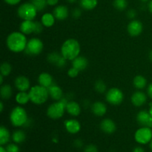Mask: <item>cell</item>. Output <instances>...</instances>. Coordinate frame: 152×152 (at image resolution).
Listing matches in <instances>:
<instances>
[{"instance_id": "cell-32", "label": "cell", "mask_w": 152, "mask_h": 152, "mask_svg": "<svg viewBox=\"0 0 152 152\" xmlns=\"http://www.w3.org/2000/svg\"><path fill=\"white\" fill-rule=\"evenodd\" d=\"M113 4L117 10L123 11L127 7L128 1L127 0H114Z\"/></svg>"}, {"instance_id": "cell-13", "label": "cell", "mask_w": 152, "mask_h": 152, "mask_svg": "<svg viewBox=\"0 0 152 152\" xmlns=\"http://www.w3.org/2000/svg\"><path fill=\"white\" fill-rule=\"evenodd\" d=\"M64 125H65V128L67 132L71 134H77L81 129V125H80V122L74 119L65 120Z\"/></svg>"}, {"instance_id": "cell-49", "label": "cell", "mask_w": 152, "mask_h": 152, "mask_svg": "<svg viewBox=\"0 0 152 152\" xmlns=\"http://www.w3.org/2000/svg\"><path fill=\"white\" fill-rule=\"evenodd\" d=\"M148 57H149V59L152 62V50H150L149 53H148Z\"/></svg>"}, {"instance_id": "cell-10", "label": "cell", "mask_w": 152, "mask_h": 152, "mask_svg": "<svg viewBox=\"0 0 152 152\" xmlns=\"http://www.w3.org/2000/svg\"><path fill=\"white\" fill-rule=\"evenodd\" d=\"M137 121L142 127H148L152 129V117L148 111L142 110L137 115Z\"/></svg>"}, {"instance_id": "cell-42", "label": "cell", "mask_w": 152, "mask_h": 152, "mask_svg": "<svg viewBox=\"0 0 152 152\" xmlns=\"http://www.w3.org/2000/svg\"><path fill=\"white\" fill-rule=\"evenodd\" d=\"M147 94H148V96L152 99V83L148 85V88H147Z\"/></svg>"}, {"instance_id": "cell-18", "label": "cell", "mask_w": 152, "mask_h": 152, "mask_svg": "<svg viewBox=\"0 0 152 152\" xmlns=\"http://www.w3.org/2000/svg\"><path fill=\"white\" fill-rule=\"evenodd\" d=\"M91 111L97 117H102L107 112V106L102 102H95L91 105Z\"/></svg>"}, {"instance_id": "cell-12", "label": "cell", "mask_w": 152, "mask_h": 152, "mask_svg": "<svg viewBox=\"0 0 152 152\" xmlns=\"http://www.w3.org/2000/svg\"><path fill=\"white\" fill-rule=\"evenodd\" d=\"M15 87L19 91H27L31 87L30 80L25 76H19L14 81Z\"/></svg>"}, {"instance_id": "cell-29", "label": "cell", "mask_w": 152, "mask_h": 152, "mask_svg": "<svg viewBox=\"0 0 152 152\" xmlns=\"http://www.w3.org/2000/svg\"><path fill=\"white\" fill-rule=\"evenodd\" d=\"M80 6L86 10H91L96 7L97 0H80Z\"/></svg>"}, {"instance_id": "cell-21", "label": "cell", "mask_w": 152, "mask_h": 152, "mask_svg": "<svg viewBox=\"0 0 152 152\" xmlns=\"http://www.w3.org/2000/svg\"><path fill=\"white\" fill-rule=\"evenodd\" d=\"M88 65V59L84 56H79L72 61V67L78 70L80 72L86 70Z\"/></svg>"}, {"instance_id": "cell-9", "label": "cell", "mask_w": 152, "mask_h": 152, "mask_svg": "<svg viewBox=\"0 0 152 152\" xmlns=\"http://www.w3.org/2000/svg\"><path fill=\"white\" fill-rule=\"evenodd\" d=\"M43 42L40 39L32 38L28 41L25 52L30 55H38L42 51Z\"/></svg>"}, {"instance_id": "cell-31", "label": "cell", "mask_w": 152, "mask_h": 152, "mask_svg": "<svg viewBox=\"0 0 152 152\" xmlns=\"http://www.w3.org/2000/svg\"><path fill=\"white\" fill-rule=\"evenodd\" d=\"M12 71V66L10 63L7 62H3L0 66V72L4 77H7Z\"/></svg>"}, {"instance_id": "cell-48", "label": "cell", "mask_w": 152, "mask_h": 152, "mask_svg": "<svg viewBox=\"0 0 152 152\" xmlns=\"http://www.w3.org/2000/svg\"><path fill=\"white\" fill-rule=\"evenodd\" d=\"M3 77H4V76L3 75H0V85L1 86H2V83H3V81H4V79H3Z\"/></svg>"}, {"instance_id": "cell-38", "label": "cell", "mask_w": 152, "mask_h": 152, "mask_svg": "<svg viewBox=\"0 0 152 152\" xmlns=\"http://www.w3.org/2000/svg\"><path fill=\"white\" fill-rule=\"evenodd\" d=\"M127 15L128 16H129V18H130V19H134V18L136 16L137 12L135 11V10H134V9H131V10H129Z\"/></svg>"}, {"instance_id": "cell-46", "label": "cell", "mask_w": 152, "mask_h": 152, "mask_svg": "<svg viewBox=\"0 0 152 152\" xmlns=\"http://www.w3.org/2000/svg\"><path fill=\"white\" fill-rule=\"evenodd\" d=\"M3 109H4V104H3V102L1 101V102H0V111L2 112Z\"/></svg>"}, {"instance_id": "cell-30", "label": "cell", "mask_w": 152, "mask_h": 152, "mask_svg": "<svg viewBox=\"0 0 152 152\" xmlns=\"http://www.w3.org/2000/svg\"><path fill=\"white\" fill-rule=\"evenodd\" d=\"M26 135L25 133L22 130H17L14 132L12 134V140L16 144H19L23 142L25 140Z\"/></svg>"}, {"instance_id": "cell-47", "label": "cell", "mask_w": 152, "mask_h": 152, "mask_svg": "<svg viewBox=\"0 0 152 152\" xmlns=\"http://www.w3.org/2000/svg\"><path fill=\"white\" fill-rule=\"evenodd\" d=\"M0 152H7V150H6V148H4L3 145H1L0 146Z\"/></svg>"}, {"instance_id": "cell-3", "label": "cell", "mask_w": 152, "mask_h": 152, "mask_svg": "<svg viewBox=\"0 0 152 152\" xmlns=\"http://www.w3.org/2000/svg\"><path fill=\"white\" fill-rule=\"evenodd\" d=\"M28 94H29L30 100L36 105L44 104L48 100L49 96L48 89L40 85L31 87Z\"/></svg>"}, {"instance_id": "cell-15", "label": "cell", "mask_w": 152, "mask_h": 152, "mask_svg": "<svg viewBox=\"0 0 152 152\" xmlns=\"http://www.w3.org/2000/svg\"><path fill=\"white\" fill-rule=\"evenodd\" d=\"M100 129L105 134H111L115 132L116 129H117V126H116L115 123L111 119H104L102 120L100 123Z\"/></svg>"}, {"instance_id": "cell-19", "label": "cell", "mask_w": 152, "mask_h": 152, "mask_svg": "<svg viewBox=\"0 0 152 152\" xmlns=\"http://www.w3.org/2000/svg\"><path fill=\"white\" fill-rule=\"evenodd\" d=\"M39 85L43 86L45 88H50L53 84V77L50 74L46 72H43L39 74L38 77Z\"/></svg>"}, {"instance_id": "cell-5", "label": "cell", "mask_w": 152, "mask_h": 152, "mask_svg": "<svg viewBox=\"0 0 152 152\" xmlns=\"http://www.w3.org/2000/svg\"><path fill=\"white\" fill-rule=\"evenodd\" d=\"M10 121L14 127H22L28 122V114L24 108L16 106L10 114Z\"/></svg>"}, {"instance_id": "cell-27", "label": "cell", "mask_w": 152, "mask_h": 152, "mask_svg": "<svg viewBox=\"0 0 152 152\" xmlns=\"http://www.w3.org/2000/svg\"><path fill=\"white\" fill-rule=\"evenodd\" d=\"M15 99L19 105H25L30 101L29 94L26 93V91H19V93L16 94Z\"/></svg>"}, {"instance_id": "cell-37", "label": "cell", "mask_w": 152, "mask_h": 152, "mask_svg": "<svg viewBox=\"0 0 152 152\" xmlns=\"http://www.w3.org/2000/svg\"><path fill=\"white\" fill-rule=\"evenodd\" d=\"M84 152H98V149L96 145H93V144H90V145H88L85 148Z\"/></svg>"}, {"instance_id": "cell-1", "label": "cell", "mask_w": 152, "mask_h": 152, "mask_svg": "<svg viewBox=\"0 0 152 152\" xmlns=\"http://www.w3.org/2000/svg\"><path fill=\"white\" fill-rule=\"evenodd\" d=\"M27 43L28 41L25 34L18 31L9 34L6 40L7 48L13 53H20L24 51L26 48Z\"/></svg>"}, {"instance_id": "cell-41", "label": "cell", "mask_w": 152, "mask_h": 152, "mask_svg": "<svg viewBox=\"0 0 152 152\" xmlns=\"http://www.w3.org/2000/svg\"><path fill=\"white\" fill-rule=\"evenodd\" d=\"M59 0H47V4L49 6H55L58 4Z\"/></svg>"}, {"instance_id": "cell-7", "label": "cell", "mask_w": 152, "mask_h": 152, "mask_svg": "<svg viewBox=\"0 0 152 152\" xmlns=\"http://www.w3.org/2000/svg\"><path fill=\"white\" fill-rule=\"evenodd\" d=\"M134 140L137 143L146 145L152 140V129L148 127H141L136 131Z\"/></svg>"}, {"instance_id": "cell-26", "label": "cell", "mask_w": 152, "mask_h": 152, "mask_svg": "<svg viewBox=\"0 0 152 152\" xmlns=\"http://www.w3.org/2000/svg\"><path fill=\"white\" fill-rule=\"evenodd\" d=\"M133 84L134 86L137 89L142 90V89L145 88L146 87L147 80L143 76L137 75L134 78Z\"/></svg>"}, {"instance_id": "cell-22", "label": "cell", "mask_w": 152, "mask_h": 152, "mask_svg": "<svg viewBox=\"0 0 152 152\" xmlns=\"http://www.w3.org/2000/svg\"><path fill=\"white\" fill-rule=\"evenodd\" d=\"M49 96L55 101H59L62 99L63 96V92L61 89L60 87H59L56 85L53 84L50 88H48Z\"/></svg>"}, {"instance_id": "cell-24", "label": "cell", "mask_w": 152, "mask_h": 152, "mask_svg": "<svg viewBox=\"0 0 152 152\" xmlns=\"http://www.w3.org/2000/svg\"><path fill=\"white\" fill-rule=\"evenodd\" d=\"M55 19H56V18L53 13H45L42 16L41 22L43 26L46 27V28H50L54 25Z\"/></svg>"}, {"instance_id": "cell-8", "label": "cell", "mask_w": 152, "mask_h": 152, "mask_svg": "<svg viewBox=\"0 0 152 152\" xmlns=\"http://www.w3.org/2000/svg\"><path fill=\"white\" fill-rule=\"evenodd\" d=\"M105 99L111 105H118L121 104L124 99V94L123 91L117 88H111L106 92Z\"/></svg>"}, {"instance_id": "cell-53", "label": "cell", "mask_w": 152, "mask_h": 152, "mask_svg": "<svg viewBox=\"0 0 152 152\" xmlns=\"http://www.w3.org/2000/svg\"><path fill=\"white\" fill-rule=\"evenodd\" d=\"M141 1H142V2H147V1H148L149 0H140Z\"/></svg>"}, {"instance_id": "cell-16", "label": "cell", "mask_w": 152, "mask_h": 152, "mask_svg": "<svg viewBox=\"0 0 152 152\" xmlns=\"http://www.w3.org/2000/svg\"><path fill=\"white\" fill-rule=\"evenodd\" d=\"M36 28V22L31 20H23L20 25V31L25 35L34 34Z\"/></svg>"}, {"instance_id": "cell-51", "label": "cell", "mask_w": 152, "mask_h": 152, "mask_svg": "<svg viewBox=\"0 0 152 152\" xmlns=\"http://www.w3.org/2000/svg\"><path fill=\"white\" fill-rule=\"evenodd\" d=\"M67 1H68V2H70V3H74V2H76V1H77V0H67Z\"/></svg>"}, {"instance_id": "cell-28", "label": "cell", "mask_w": 152, "mask_h": 152, "mask_svg": "<svg viewBox=\"0 0 152 152\" xmlns=\"http://www.w3.org/2000/svg\"><path fill=\"white\" fill-rule=\"evenodd\" d=\"M12 93H13V90L10 85L6 84L1 86V89H0V95L3 99H10L12 96Z\"/></svg>"}, {"instance_id": "cell-36", "label": "cell", "mask_w": 152, "mask_h": 152, "mask_svg": "<svg viewBox=\"0 0 152 152\" xmlns=\"http://www.w3.org/2000/svg\"><path fill=\"white\" fill-rule=\"evenodd\" d=\"M79 73H80V71H79L78 70L76 69L74 67H72V68H71L68 70V77H71V78H75V77H77V76H78Z\"/></svg>"}, {"instance_id": "cell-39", "label": "cell", "mask_w": 152, "mask_h": 152, "mask_svg": "<svg viewBox=\"0 0 152 152\" xmlns=\"http://www.w3.org/2000/svg\"><path fill=\"white\" fill-rule=\"evenodd\" d=\"M72 15H73V16H74V18L77 19V18H79L80 16H81V10H80V9H78V8L74 9V11H73Z\"/></svg>"}, {"instance_id": "cell-52", "label": "cell", "mask_w": 152, "mask_h": 152, "mask_svg": "<svg viewBox=\"0 0 152 152\" xmlns=\"http://www.w3.org/2000/svg\"><path fill=\"white\" fill-rule=\"evenodd\" d=\"M149 147H150V148H151V150L152 151V140H151V142H149Z\"/></svg>"}, {"instance_id": "cell-2", "label": "cell", "mask_w": 152, "mask_h": 152, "mask_svg": "<svg viewBox=\"0 0 152 152\" xmlns=\"http://www.w3.org/2000/svg\"><path fill=\"white\" fill-rule=\"evenodd\" d=\"M80 45L75 39L65 40L61 47V54L66 60L73 61L80 56Z\"/></svg>"}, {"instance_id": "cell-43", "label": "cell", "mask_w": 152, "mask_h": 152, "mask_svg": "<svg viewBox=\"0 0 152 152\" xmlns=\"http://www.w3.org/2000/svg\"><path fill=\"white\" fill-rule=\"evenodd\" d=\"M74 146L77 147V148H81L82 146H83V142H82V140H76L75 141H74Z\"/></svg>"}, {"instance_id": "cell-34", "label": "cell", "mask_w": 152, "mask_h": 152, "mask_svg": "<svg viewBox=\"0 0 152 152\" xmlns=\"http://www.w3.org/2000/svg\"><path fill=\"white\" fill-rule=\"evenodd\" d=\"M94 88L99 93H105V91H106V85L105 84V83L102 80H97L95 83Z\"/></svg>"}, {"instance_id": "cell-17", "label": "cell", "mask_w": 152, "mask_h": 152, "mask_svg": "<svg viewBox=\"0 0 152 152\" xmlns=\"http://www.w3.org/2000/svg\"><path fill=\"white\" fill-rule=\"evenodd\" d=\"M53 14L57 20H64L67 19L69 14V11L66 6L58 5L54 8L53 11Z\"/></svg>"}, {"instance_id": "cell-14", "label": "cell", "mask_w": 152, "mask_h": 152, "mask_svg": "<svg viewBox=\"0 0 152 152\" xmlns=\"http://www.w3.org/2000/svg\"><path fill=\"white\" fill-rule=\"evenodd\" d=\"M131 101L134 106L141 107L147 102V95L140 91H136L132 94Z\"/></svg>"}, {"instance_id": "cell-6", "label": "cell", "mask_w": 152, "mask_h": 152, "mask_svg": "<svg viewBox=\"0 0 152 152\" xmlns=\"http://www.w3.org/2000/svg\"><path fill=\"white\" fill-rule=\"evenodd\" d=\"M37 9L32 2H26L21 4L17 10V14L23 20L34 21L37 15Z\"/></svg>"}, {"instance_id": "cell-50", "label": "cell", "mask_w": 152, "mask_h": 152, "mask_svg": "<svg viewBox=\"0 0 152 152\" xmlns=\"http://www.w3.org/2000/svg\"><path fill=\"white\" fill-rule=\"evenodd\" d=\"M148 112L150 113V114H151V117H152V105H151V106H150L149 110H148Z\"/></svg>"}, {"instance_id": "cell-44", "label": "cell", "mask_w": 152, "mask_h": 152, "mask_svg": "<svg viewBox=\"0 0 152 152\" xmlns=\"http://www.w3.org/2000/svg\"><path fill=\"white\" fill-rule=\"evenodd\" d=\"M133 152H145V151H144V149L142 148V147L137 146L136 147V148H134Z\"/></svg>"}, {"instance_id": "cell-20", "label": "cell", "mask_w": 152, "mask_h": 152, "mask_svg": "<svg viewBox=\"0 0 152 152\" xmlns=\"http://www.w3.org/2000/svg\"><path fill=\"white\" fill-rule=\"evenodd\" d=\"M66 111L71 116L77 117L81 113V107L80 104L75 101H70L66 105Z\"/></svg>"}, {"instance_id": "cell-23", "label": "cell", "mask_w": 152, "mask_h": 152, "mask_svg": "<svg viewBox=\"0 0 152 152\" xmlns=\"http://www.w3.org/2000/svg\"><path fill=\"white\" fill-rule=\"evenodd\" d=\"M48 60L50 63L57 65L58 67H63L66 62V59L62 56V54L59 55L57 53H52L49 54L48 56Z\"/></svg>"}, {"instance_id": "cell-35", "label": "cell", "mask_w": 152, "mask_h": 152, "mask_svg": "<svg viewBox=\"0 0 152 152\" xmlns=\"http://www.w3.org/2000/svg\"><path fill=\"white\" fill-rule=\"evenodd\" d=\"M6 150L7 152H19V148L16 143H10L6 146Z\"/></svg>"}, {"instance_id": "cell-11", "label": "cell", "mask_w": 152, "mask_h": 152, "mask_svg": "<svg viewBox=\"0 0 152 152\" xmlns=\"http://www.w3.org/2000/svg\"><path fill=\"white\" fill-rule=\"evenodd\" d=\"M142 30H143L142 23L137 19L131 21L127 27L128 33L132 37H138L142 32Z\"/></svg>"}, {"instance_id": "cell-40", "label": "cell", "mask_w": 152, "mask_h": 152, "mask_svg": "<svg viewBox=\"0 0 152 152\" xmlns=\"http://www.w3.org/2000/svg\"><path fill=\"white\" fill-rule=\"evenodd\" d=\"M4 1L10 5H16L20 2L21 0H4Z\"/></svg>"}, {"instance_id": "cell-33", "label": "cell", "mask_w": 152, "mask_h": 152, "mask_svg": "<svg viewBox=\"0 0 152 152\" xmlns=\"http://www.w3.org/2000/svg\"><path fill=\"white\" fill-rule=\"evenodd\" d=\"M31 2L34 4L38 11H42L44 10L48 4L47 0H32Z\"/></svg>"}, {"instance_id": "cell-45", "label": "cell", "mask_w": 152, "mask_h": 152, "mask_svg": "<svg viewBox=\"0 0 152 152\" xmlns=\"http://www.w3.org/2000/svg\"><path fill=\"white\" fill-rule=\"evenodd\" d=\"M148 10H149V12L152 14V0H150L149 2H148Z\"/></svg>"}, {"instance_id": "cell-4", "label": "cell", "mask_w": 152, "mask_h": 152, "mask_svg": "<svg viewBox=\"0 0 152 152\" xmlns=\"http://www.w3.org/2000/svg\"><path fill=\"white\" fill-rule=\"evenodd\" d=\"M67 103L68 101L65 98H62L60 100L53 102L48 108L47 115L52 120H58L62 118L66 110Z\"/></svg>"}, {"instance_id": "cell-25", "label": "cell", "mask_w": 152, "mask_h": 152, "mask_svg": "<svg viewBox=\"0 0 152 152\" xmlns=\"http://www.w3.org/2000/svg\"><path fill=\"white\" fill-rule=\"evenodd\" d=\"M10 134L7 129L1 126L0 127V145H4L10 141Z\"/></svg>"}]
</instances>
